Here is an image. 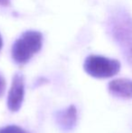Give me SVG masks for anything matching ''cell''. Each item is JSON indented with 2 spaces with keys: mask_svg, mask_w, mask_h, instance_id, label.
I'll list each match as a JSON object with an SVG mask.
<instances>
[{
  "mask_svg": "<svg viewBox=\"0 0 132 133\" xmlns=\"http://www.w3.org/2000/svg\"><path fill=\"white\" fill-rule=\"evenodd\" d=\"M108 29L132 66V16L124 8H117L109 15Z\"/></svg>",
  "mask_w": 132,
  "mask_h": 133,
  "instance_id": "6da1fadb",
  "label": "cell"
},
{
  "mask_svg": "<svg viewBox=\"0 0 132 133\" xmlns=\"http://www.w3.org/2000/svg\"><path fill=\"white\" fill-rule=\"evenodd\" d=\"M43 36L36 31H27L24 33L15 42L12 47V57L20 64L25 63L38 53L42 47Z\"/></svg>",
  "mask_w": 132,
  "mask_h": 133,
  "instance_id": "7a4b0ae2",
  "label": "cell"
},
{
  "mask_svg": "<svg viewBox=\"0 0 132 133\" xmlns=\"http://www.w3.org/2000/svg\"><path fill=\"white\" fill-rule=\"evenodd\" d=\"M120 69V63L114 59L100 55H90L84 62V70L95 78H109L114 76Z\"/></svg>",
  "mask_w": 132,
  "mask_h": 133,
  "instance_id": "3957f363",
  "label": "cell"
},
{
  "mask_svg": "<svg viewBox=\"0 0 132 133\" xmlns=\"http://www.w3.org/2000/svg\"><path fill=\"white\" fill-rule=\"evenodd\" d=\"M25 95V83L22 74H16L7 97V107L11 111H17L22 106Z\"/></svg>",
  "mask_w": 132,
  "mask_h": 133,
  "instance_id": "277c9868",
  "label": "cell"
},
{
  "mask_svg": "<svg viewBox=\"0 0 132 133\" xmlns=\"http://www.w3.org/2000/svg\"><path fill=\"white\" fill-rule=\"evenodd\" d=\"M109 91L119 98H132V80L120 78L111 81L109 83Z\"/></svg>",
  "mask_w": 132,
  "mask_h": 133,
  "instance_id": "5b68a950",
  "label": "cell"
},
{
  "mask_svg": "<svg viewBox=\"0 0 132 133\" xmlns=\"http://www.w3.org/2000/svg\"><path fill=\"white\" fill-rule=\"evenodd\" d=\"M56 121L62 130H72L77 121V110L73 105L66 110L59 111L56 116Z\"/></svg>",
  "mask_w": 132,
  "mask_h": 133,
  "instance_id": "8992f818",
  "label": "cell"
},
{
  "mask_svg": "<svg viewBox=\"0 0 132 133\" xmlns=\"http://www.w3.org/2000/svg\"><path fill=\"white\" fill-rule=\"evenodd\" d=\"M0 133H27L25 130L21 129L20 127L11 125L0 129Z\"/></svg>",
  "mask_w": 132,
  "mask_h": 133,
  "instance_id": "52a82bcc",
  "label": "cell"
},
{
  "mask_svg": "<svg viewBox=\"0 0 132 133\" xmlns=\"http://www.w3.org/2000/svg\"><path fill=\"white\" fill-rule=\"evenodd\" d=\"M4 91H5V80L0 75V96L3 94Z\"/></svg>",
  "mask_w": 132,
  "mask_h": 133,
  "instance_id": "ba28073f",
  "label": "cell"
},
{
  "mask_svg": "<svg viewBox=\"0 0 132 133\" xmlns=\"http://www.w3.org/2000/svg\"><path fill=\"white\" fill-rule=\"evenodd\" d=\"M0 4L3 5H7L9 4V0H0Z\"/></svg>",
  "mask_w": 132,
  "mask_h": 133,
  "instance_id": "9c48e42d",
  "label": "cell"
},
{
  "mask_svg": "<svg viewBox=\"0 0 132 133\" xmlns=\"http://www.w3.org/2000/svg\"><path fill=\"white\" fill-rule=\"evenodd\" d=\"M2 44H3V42H2L1 35H0V50H1V48H2Z\"/></svg>",
  "mask_w": 132,
  "mask_h": 133,
  "instance_id": "30bf717a",
  "label": "cell"
}]
</instances>
